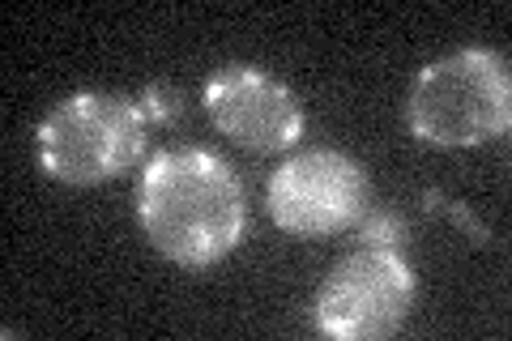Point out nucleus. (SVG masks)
<instances>
[{
  "mask_svg": "<svg viewBox=\"0 0 512 341\" xmlns=\"http://www.w3.org/2000/svg\"><path fill=\"white\" fill-rule=\"evenodd\" d=\"M146 107L116 94H73L39 124V162L60 184H103L146 150Z\"/></svg>",
  "mask_w": 512,
  "mask_h": 341,
  "instance_id": "7ed1b4c3",
  "label": "nucleus"
},
{
  "mask_svg": "<svg viewBox=\"0 0 512 341\" xmlns=\"http://www.w3.org/2000/svg\"><path fill=\"white\" fill-rule=\"evenodd\" d=\"M205 111L235 145L256 154L291 150L303 137V107L278 77L252 64H227L205 81Z\"/></svg>",
  "mask_w": 512,
  "mask_h": 341,
  "instance_id": "423d86ee",
  "label": "nucleus"
},
{
  "mask_svg": "<svg viewBox=\"0 0 512 341\" xmlns=\"http://www.w3.org/2000/svg\"><path fill=\"white\" fill-rule=\"evenodd\" d=\"M137 218L167 261L214 265L244 239V184L231 162L210 150H163L141 175Z\"/></svg>",
  "mask_w": 512,
  "mask_h": 341,
  "instance_id": "f257e3e1",
  "label": "nucleus"
},
{
  "mask_svg": "<svg viewBox=\"0 0 512 341\" xmlns=\"http://www.w3.org/2000/svg\"><path fill=\"white\" fill-rule=\"evenodd\" d=\"M406 124L419 141L440 150H470L504 137L512 124V77L504 56L466 47L431 60L410 90Z\"/></svg>",
  "mask_w": 512,
  "mask_h": 341,
  "instance_id": "f03ea898",
  "label": "nucleus"
},
{
  "mask_svg": "<svg viewBox=\"0 0 512 341\" xmlns=\"http://www.w3.org/2000/svg\"><path fill=\"white\" fill-rule=\"evenodd\" d=\"M414 269L402 248L359 243L316 295V329L338 341L393 337L414 307Z\"/></svg>",
  "mask_w": 512,
  "mask_h": 341,
  "instance_id": "20e7f679",
  "label": "nucleus"
},
{
  "mask_svg": "<svg viewBox=\"0 0 512 341\" xmlns=\"http://www.w3.org/2000/svg\"><path fill=\"white\" fill-rule=\"evenodd\" d=\"M359 239L363 243H380V248H402V239H406V226L397 214H367L359 218Z\"/></svg>",
  "mask_w": 512,
  "mask_h": 341,
  "instance_id": "0eeeda50",
  "label": "nucleus"
},
{
  "mask_svg": "<svg viewBox=\"0 0 512 341\" xmlns=\"http://www.w3.org/2000/svg\"><path fill=\"white\" fill-rule=\"evenodd\" d=\"M269 214L291 235H338L367 214V171L338 150H308L269 175Z\"/></svg>",
  "mask_w": 512,
  "mask_h": 341,
  "instance_id": "39448f33",
  "label": "nucleus"
},
{
  "mask_svg": "<svg viewBox=\"0 0 512 341\" xmlns=\"http://www.w3.org/2000/svg\"><path fill=\"white\" fill-rule=\"evenodd\" d=\"M146 116H154L158 124H171L175 116H180V107H175V99L167 90H150L146 94Z\"/></svg>",
  "mask_w": 512,
  "mask_h": 341,
  "instance_id": "6e6552de",
  "label": "nucleus"
}]
</instances>
